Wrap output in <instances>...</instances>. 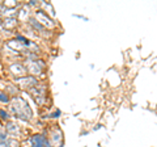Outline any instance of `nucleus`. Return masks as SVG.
Returning a JSON list of instances; mask_svg holds the SVG:
<instances>
[{
  "instance_id": "obj_10",
  "label": "nucleus",
  "mask_w": 157,
  "mask_h": 147,
  "mask_svg": "<svg viewBox=\"0 0 157 147\" xmlns=\"http://www.w3.org/2000/svg\"><path fill=\"white\" fill-rule=\"evenodd\" d=\"M0 102H3V104H9L11 102V97L4 91H0Z\"/></svg>"
},
{
  "instance_id": "obj_8",
  "label": "nucleus",
  "mask_w": 157,
  "mask_h": 147,
  "mask_svg": "<svg viewBox=\"0 0 157 147\" xmlns=\"http://www.w3.org/2000/svg\"><path fill=\"white\" fill-rule=\"evenodd\" d=\"M39 9H42L45 13H47L52 20H55V9H54L52 4L48 2H39Z\"/></svg>"
},
{
  "instance_id": "obj_3",
  "label": "nucleus",
  "mask_w": 157,
  "mask_h": 147,
  "mask_svg": "<svg viewBox=\"0 0 157 147\" xmlns=\"http://www.w3.org/2000/svg\"><path fill=\"white\" fill-rule=\"evenodd\" d=\"M7 70L9 72V75H12L13 80L14 79H20V77H24L28 75V70L25 63L21 61H9Z\"/></svg>"
},
{
  "instance_id": "obj_6",
  "label": "nucleus",
  "mask_w": 157,
  "mask_h": 147,
  "mask_svg": "<svg viewBox=\"0 0 157 147\" xmlns=\"http://www.w3.org/2000/svg\"><path fill=\"white\" fill-rule=\"evenodd\" d=\"M4 130L8 133L9 137H12V138H20V135L22 133V129L21 126H20L16 121H8L4 124Z\"/></svg>"
},
{
  "instance_id": "obj_7",
  "label": "nucleus",
  "mask_w": 157,
  "mask_h": 147,
  "mask_svg": "<svg viewBox=\"0 0 157 147\" xmlns=\"http://www.w3.org/2000/svg\"><path fill=\"white\" fill-rule=\"evenodd\" d=\"M18 22L20 21L17 20V17H6L3 20L2 26L4 29H7V30H9V32H14L18 26Z\"/></svg>"
},
{
  "instance_id": "obj_1",
  "label": "nucleus",
  "mask_w": 157,
  "mask_h": 147,
  "mask_svg": "<svg viewBox=\"0 0 157 147\" xmlns=\"http://www.w3.org/2000/svg\"><path fill=\"white\" fill-rule=\"evenodd\" d=\"M9 112L13 117L29 122L33 120V110L29 106L28 102L24 100V97L21 96H14L11 97V102H9Z\"/></svg>"
},
{
  "instance_id": "obj_11",
  "label": "nucleus",
  "mask_w": 157,
  "mask_h": 147,
  "mask_svg": "<svg viewBox=\"0 0 157 147\" xmlns=\"http://www.w3.org/2000/svg\"><path fill=\"white\" fill-rule=\"evenodd\" d=\"M11 138V137L8 135V133L4 129H0V143H6V142Z\"/></svg>"
},
{
  "instance_id": "obj_2",
  "label": "nucleus",
  "mask_w": 157,
  "mask_h": 147,
  "mask_svg": "<svg viewBox=\"0 0 157 147\" xmlns=\"http://www.w3.org/2000/svg\"><path fill=\"white\" fill-rule=\"evenodd\" d=\"M24 63L26 66L28 70V75H32L34 77H37L39 80L41 79V75H45V72L47 70V65L46 61L43 58H37V59H24Z\"/></svg>"
},
{
  "instance_id": "obj_12",
  "label": "nucleus",
  "mask_w": 157,
  "mask_h": 147,
  "mask_svg": "<svg viewBox=\"0 0 157 147\" xmlns=\"http://www.w3.org/2000/svg\"><path fill=\"white\" fill-rule=\"evenodd\" d=\"M3 20H4V18H3L2 14H0V25H2V24H3Z\"/></svg>"
},
{
  "instance_id": "obj_5",
  "label": "nucleus",
  "mask_w": 157,
  "mask_h": 147,
  "mask_svg": "<svg viewBox=\"0 0 157 147\" xmlns=\"http://www.w3.org/2000/svg\"><path fill=\"white\" fill-rule=\"evenodd\" d=\"M41 80H38L37 77H34L32 75H26L24 77H20V79H14L13 83L18 87V89H22V91H30L32 88H34L36 85H38V83Z\"/></svg>"
},
{
  "instance_id": "obj_9",
  "label": "nucleus",
  "mask_w": 157,
  "mask_h": 147,
  "mask_svg": "<svg viewBox=\"0 0 157 147\" xmlns=\"http://www.w3.org/2000/svg\"><path fill=\"white\" fill-rule=\"evenodd\" d=\"M0 120L6 124V122L11 121V114L8 112H6V109H0Z\"/></svg>"
},
{
  "instance_id": "obj_4",
  "label": "nucleus",
  "mask_w": 157,
  "mask_h": 147,
  "mask_svg": "<svg viewBox=\"0 0 157 147\" xmlns=\"http://www.w3.org/2000/svg\"><path fill=\"white\" fill-rule=\"evenodd\" d=\"M33 17L36 18V20L41 24V25H43L46 29H48V30H52V29H56L58 24L55 22V20H52V18L48 16L47 13H45L42 11V9H34L33 11Z\"/></svg>"
}]
</instances>
